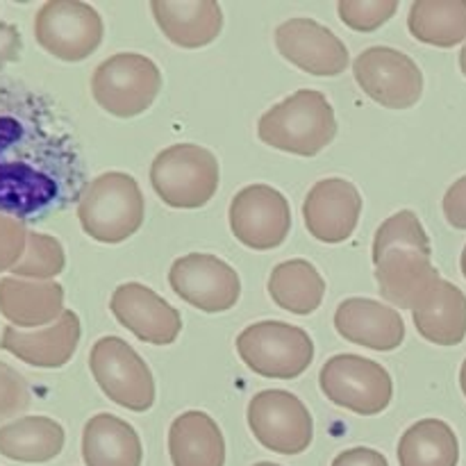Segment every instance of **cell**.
I'll use <instances>...</instances> for the list:
<instances>
[{
    "label": "cell",
    "instance_id": "obj_1",
    "mask_svg": "<svg viewBox=\"0 0 466 466\" xmlns=\"http://www.w3.org/2000/svg\"><path fill=\"white\" fill-rule=\"evenodd\" d=\"M86 167L46 96L0 77V214L36 223L80 203Z\"/></svg>",
    "mask_w": 466,
    "mask_h": 466
},
{
    "label": "cell",
    "instance_id": "obj_2",
    "mask_svg": "<svg viewBox=\"0 0 466 466\" xmlns=\"http://www.w3.org/2000/svg\"><path fill=\"white\" fill-rule=\"evenodd\" d=\"M431 255V239L417 214L400 209L387 218L373 239V264L382 299L400 309H412L423 289L440 276Z\"/></svg>",
    "mask_w": 466,
    "mask_h": 466
},
{
    "label": "cell",
    "instance_id": "obj_3",
    "mask_svg": "<svg viewBox=\"0 0 466 466\" xmlns=\"http://www.w3.org/2000/svg\"><path fill=\"white\" fill-rule=\"evenodd\" d=\"M258 135L282 153L314 157L335 139V109L321 91L299 89L259 118Z\"/></svg>",
    "mask_w": 466,
    "mask_h": 466
},
{
    "label": "cell",
    "instance_id": "obj_4",
    "mask_svg": "<svg viewBox=\"0 0 466 466\" xmlns=\"http://www.w3.org/2000/svg\"><path fill=\"white\" fill-rule=\"evenodd\" d=\"M144 194L132 176L109 171L86 185L77 218L91 239L100 244H121L144 223Z\"/></svg>",
    "mask_w": 466,
    "mask_h": 466
},
{
    "label": "cell",
    "instance_id": "obj_5",
    "mask_svg": "<svg viewBox=\"0 0 466 466\" xmlns=\"http://www.w3.org/2000/svg\"><path fill=\"white\" fill-rule=\"evenodd\" d=\"M150 182L168 208H203L218 189V162L203 146H171L155 157Z\"/></svg>",
    "mask_w": 466,
    "mask_h": 466
},
{
    "label": "cell",
    "instance_id": "obj_6",
    "mask_svg": "<svg viewBox=\"0 0 466 466\" xmlns=\"http://www.w3.org/2000/svg\"><path fill=\"white\" fill-rule=\"evenodd\" d=\"M162 89V73L139 53H118L105 59L91 77L94 100L107 114L132 118L144 114Z\"/></svg>",
    "mask_w": 466,
    "mask_h": 466
},
{
    "label": "cell",
    "instance_id": "obj_7",
    "mask_svg": "<svg viewBox=\"0 0 466 466\" xmlns=\"http://www.w3.org/2000/svg\"><path fill=\"white\" fill-rule=\"evenodd\" d=\"M237 353L259 376L291 380L308 371L314 360V344L303 328L262 321L237 337Z\"/></svg>",
    "mask_w": 466,
    "mask_h": 466
},
{
    "label": "cell",
    "instance_id": "obj_8",
    "mask_svg": "<svg viewBox=\"0 0 466 466\" xmlns=\"http://www.w3.org/2000/svg\"><path fill=\"white\" fill-rule=\"evenodd\" d=\"M89 367L112 403L132 412H146L155 403V380L148 364L121 337H103L94 344Z\"/></svg>",
    "mask_w": 466,
    "mask_h": 466
},
{
    "label": "cell",
    "instance_id": "obj_9",
    "mask_svg": "<svg viewBox=\"0 0 466 466\" xmlns=\"http://www.w3.org/2000/svg\"><path fill=\"white\" fill-rule=\"evenodd\" d=\"M321 391L339 408L362 417L385 412L394 385L385 367L360 355H335L321 369Z\"/></svg>",
    "mask_w": 466,
    "mask_h": 466
},
{
    "label": "cell",
    "instance_id": "obj_10",
    "mask_svg": "<svg viewBox=\"0 0 466 466\" xmlns=\"http://www.w3.org/2000/svg\"><path fill=\"white\" fill-rule=\"evenodd\" d=\"M36 44L62 62H82L103 41V18L80 0H50L35 18Z\"/></svg>",
    "mask_w": 466,
    "mask_h": 466
},
{
    "label": "cell",
    "instance_id": "obj_11",
    "mask_svg": "<svg viewBox=\"0 0 466 466\" xmlns=\"http://www.w3.org/2000/svg\"><path fill=\"white\" fill-rule=\"evenodd\" d=\"M248 426L264 449L280 455L303 453L314 437L309 410L299 396L282 390L259 391L250 400Z\"/></svg>",
    "mask_w": 466,
    "mask_h": 466
},
{
    "label": "cell",
    "instance_id": "obj_12",
    "mask_svg": "<svg viewBox=\"0 0 466 466\" xmlns=\"http://www.w3.org/2000/svg\"><path fill=\"white\" fill-rule=\"evenodd\" d=\"M355 82L364 94L390 109H408L423 94V73L410 55L390 46L364 50L353 62Z\"/></svg>",
    "mask_w": 466,
    "mask_h": 466
},
{
    "label": "cell",
    "instance_id": "obj_13",
    "mask_svg": "<svg viewBox=\"0 0 466 466\" xmlns=\"http://www.w3.org/2000/svg\"><path fill=\"white\" fill-rule=\"evenodd\" d=\"M228 218L232 235L244 246L253 250L278 248L291 228L289 200L273 187H246L232 198Z\"/></svg>",
    "mask_w": 466,
    "mask_h": 466
},
{
    "label": "cell",
    "instance_id": "obj_14",
    "mask_svg": "<svg viewBox=\"0 0 466 466\" xmlns=\"http://www.w3.org/2000/svg\"><path fill=\"white\" fill-rule=\"evenodd\" d=\"M171 289L208 314L235 308L241 294L239 276L217 255L191 253L176 259L168 273Z\"/></svg>",
    "mask_w": 466,
    "mask_h": 466
},
{
    "label": "cell",
    "instance_id": "obj_15",
    "mask_svg": "<svg viewBox=\"0 0 466 466\" xmlns=\"http://www.w3.org/2000/svg\"><path fill=\"white\" fill-rule=\"evenodd\" d=\"M276 46L285 59L312 76L335 77L349 66L344 41L312 18H291L276 30Z\"/></svg>",
    "mask_w": 466,
    "mask_h": 466
},
{
    "label": "cell",
    "instance_id": "obj_16",
    "mask_svg": "<svg viewBox=\"0 0 466 466\" xmlns=\"http://www.w3.org/2000/svg\"><path fill=\"white\" fill-rule=\"evenodd\" d=\"M362 214V196L353 182L328 177L309 189L303 218L309 235L326 244H341L355 232Z\"/></svg>",
    "mask_w": 466,
    "mask_h": 466
},
{
    "label": "cell",
    "instance_id": "obj_17",
    "mask_svg": "<svg viewBox=\"0 0 466 466\" xmlns=\"http://www.w3.org/2000/svg\"><path fill=\"white\" fill-rule=\"evenodd\" d=\"M112 314L137 339L168 346L182 330V319L173 305L139 282H126L112 296Z\"/></svg>",
    "mask_w": 466,
    "mask_h": 466
},
{
    "label": "cell",
    "instance_id": "obj_18",
    "mask_svg": "<svg viewBox=\"0 0 466 466\" xmlns=\"http://www.w3.org/2000/svg\"><path fill=\"white\" fill-rule=\"evenodd\" d=\"M77 344L80 319L71 309H64L62 317L44 330L25 332L18 328H5L0 337V349L36 369L64 367L76 355Z\"/></svg>",
    "mask_w": 466,
    "mask_h": 466
},
{
    "label": "cell",
    "instance_id": "obj_19",
    "mask_svg": "<svg viewBox=\"0 0 466 466\" xmlns=\"http://www.w3.org/2000/svg\"><path fill=\"white\" fill-rule=\"evenodd\" d=\"M419 335L437 346H458L466 337V296L437 276L412 305Z\"/></svg>",
    "mask_w": 466,
    "mask_h": 466
},
{
    "label": "cell",
    "instance_id": "obj_20",
    "mask_svg": "<svg viewBox=\"0 0 466 466\" xmlns=\"http://www.w3.org/2000/svg\"><path fill=\"white\" fill-rule=\"evenodd\" d=\"M335 328L350 344L394 350L405 339V321L394 308L371 299H349L337 308Z\"/></svg>",
    "mask_w": 466,
    "mask_h": 466
},
{
    "label": "cell",
    "instance_id": "obj_21",
    "mask_svg": "<svg viewBox=\"0 0 466 466\" xmlns=\"http://www.w3.org/2000/svg\"><path fill=\"white\" fill-rule=\"evenodd\" d=\"M150 9L164 36L180 48H203L223 27L221 5L212 0H153Z\"/></svg>",
    "mask_w": 466,
    "mask_h": 466
},
{
    "label": "cell",
    "instance_id": "obj_22",
    "mask_svg": "<svg viewBox=\"0 0 466 466\" xmlns=\"http://www.w3.org/2000/svg\"><path fill=\"white\" fill-rule=\"evenodd\" d=\"M0 314L16 328L50 326L64 314V289L55 280H0Z\"/></svg>",
    "mask_w": 466,
    "mask_h": 466
},
{
    "label": "cell",
    "instance_id": "obj_23",
    "mask_svg": "<svg viewBox=\"0 0 466 466\" xmlns=\"http://www.w3.org/2000/svg\"><path fill=\"white\" fill-rule=\"evenodd\" d=\"M168 455L173 466H223L226 440L221 428L198 410L180 414L168 431Z\"/></svg>",
    "mask_w": 466,
    "mask_h": 466
},
{
    "label": "cell",
    "instance_id": "obj_24",
    "mask_svg": "<svg viewBox=\"0 0 466 466\" xmlns=\"http://www.w3.org/2000/svg\"><path fill=\"white\" fill-rule=\"evenodd\" d=\"M82 460L86 466H141L139 435L114 414H96L82 432Z\"/></svg>",
    "mask_w": 466,
    "mask_h": 466
},
{
    "label": "cell",
    "instance_id": "obj_25",
    "mask_svg": "<svg viewBox=\"0 0 466 466\" xmlns=\"http://www.w3.org/2000/svg\"><path fill=\"white\" fill-rule=\"evenodd\" d=\"M64 440V428L53 419H16L0 428V455L14 462H50L62 453Z\"/></svg>",
    "mask_w": 466,
    "mask_h": 466
},
{
    "label": "cell",
    "instance_id": "obj_26",
    "mask_svg": "<svg viewBox=\"0 0 466 466\" xmlns=\"http://www.w3.org/2000/svg\"><path fill=\"white\" fill-rule=\"evenodd\" d=\"M268 294L278 308L299 317H308L321 305L326 280L314 264L305 259H289L273 268L268 278Z\"/></svg>",
    "mask_w": 466,
    "mask_h": 466
},
{
    "label": "cell",
    "instance_id": "obj_27",
    "mask_svg": "<svg viewBox=\"0 0 466 466\" xmlns=\"http://www.w3.org/2000/svg\"><path fill=\"white\" fill-rule=\"evenodd\" d=\"M414 39L453 48L466 39V0H417L408 14Z\"/></svg>",
    "mask_w": 466,
    "mask_h": 466
},
{
    "label": "cell",
    "instance_id": "obj_28",
    "mask_svg": "<svg viewBox=\"0 0 466 466\" xmlns=\"http://www.w3.org/2000/svg\"><path fill=\"white\" fill-rule=\"evenodd\" d=\"M460 444L453 428L440 419H423L399 441L400 466H458Z\"/></svg>",
    "mask_w": 466,
    "mask_h": 466
},
{
    "label": "cell",
    "instance_id": "obj_29",
    "mask_svg": "<svg viewBox=\"0 0 466 466\" xmlns=\"http://www.w3.org/2000/svg\"><path fill=\"white\" fill-rule=\"evenodd\" d=\"M66 267V255L55 237L30 232L23 258L12 268L14 278L23 280H53Z\"/></svg>",
    "mask_w": 466,
    "mask_h": 466
},
{
    "label": "cell",
    "instance_id": "obj_30",
    "mask_svg": "<svg viewBox=\"0 0 466 466\" xmlns=\"http://www.w3.org/2000/svg\"><path fill=\"white\" fill-rule=\"evenodd\" d=\"M399 9V0H339L341 21L358 32H373L385 25Z\"/></svg>",
    "mask_w": 466,
    "mask_h": 466
},
{
    "label": "cell",
    "instance_id": "obj_31",
    "mask_svg": "<svg viewBox=\"0 0 466 466\" xmlns=\"http://www.w3.org/2000/svg\"><path fill=\"white\" fill-rule=\"evenodd\" d=\"M30 400L32 394L25 378L9 364L0 362V421L25 412L30 408Z\"/></svg>",
    "mask_w": 466,
    "mask_h": 466
},
{
    "label": "cell",
    "instance_id": "obj_32",
    "mask_svg": "<svg viewBox=\"0 0 466 466\" xmlns=\"http://www.w3.org/2000/svg\"><path fill=\"white\" fill-rule=\"evenodd\" d=\"M27 237L30 232H27L25 223L0 214V273L16 267L18 259L25 253Z\"/></svg>",
    "mask_w": 466,
    "mask_h": 466
},
{
    "label": "cell",
    "instance_id": "obj_33",
    "mask_svg": "<svg viewBox=\"0 0 466 466\" xmlns=\"http://www.w3.org/2000/svg\"><path fill=\"white\" fill-rule=\"evenodd\" d=\"M446 221L458 230H466V176L453 182L444 196Z\"/></svg>",
    "mask_w": 466,
    "mask_h": 466
},
{
    "label": "cell",
    "instance_id": "obj_34",
    "mask_svg": "<svg viewBox=\"0 0 466 466\" xmlns=\"http://www.w3.org/2000/svg\"><path fill=\"white\" fill-rule=\"evenodd\" d=\"M23 39L21 32L12 23H0V71H3L7 64L18 62L21 57Z\"/></svg>",
    "mask_w": 466,
    "mask_h": 466
},
{
    "label": "cell",
    "instance_id": "obj_35",
    "mask_svg": "<svg viewBox=\"0 0 466 466\" xmlns=\"http://www.w3.org/2000/svg\"><path fill=\"white\" fill-rule=\"evenodd\" d=\"M332 466H390V464H387L385 455H380L373 449H350L337 455Z\"/></svg>",
    "mask_w": 466,
    "mask_h": 466
},
{
    "label": "cell",
    "instance_id": "obj_36",
    "mask_svg": "<svg viewBox=\"0 0 466 466\" xmlns=\"http://www.w3.org/2000/svg\"><path fill=\"white\" fill-rule=\"evenodd\" d=\"M460 387H462V391H464V396H466V360H464V364H462V371H460Z\"/></svg>",
    "mask_w": 466,
    "mask_h": 466
},
{
    "label": "cell",
    "instance_id": "obj_37",
    "mask_svg": "<svg viewBox=\"0 0 466 466\" xmlns=\"http://www.w3.org/2000/svg\"><path fill=\"white\" fill-rule=\"evenodd\" d=\"M460 68H462V73L466 76V46L462 48V53H460Z\"/></svg>",
    "mask_w": 466,
    "mask_h": 466
},
{
    "label": "cell",
    "instance_id": "obj_38",
    "mask_svg": "<svg viewBox=\"0 0 466 466\" xmlns=\"http://www.w3.org/2000/svg\"><path fill=\"white\" fill-rule=\"evenodd\" d=\"M462 273H464V278H466V246H464V253H462Z\"/></svg>",
    "mask_w": 466,
    "mask_h": 466
},
{
    "label": "cell",
    "instance_id": "obj_39",
    "mask_svg": "<svg viewBox=\"0 0 466 466\" xmlns=\"http://www.w3.org/2000/svg\"><path fill=\"white\" fill-rule=\"evenodd\" d=\"M253 466H280V464H271V462H259V464H253Z\"/></svg>",
    "mask_w": 466,
    "mask_h": 466
}]
</instances>
